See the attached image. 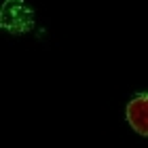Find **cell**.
Returning <instances> with one entry per match:
<instances>
[{
    "label": "cell",
    "instance_id": "1",
    "mask_svg": "<svg viewBox=\"0 0 148 148\" xmlns=\"http://www.w3.org/2000/svg\"><path fill=\"white\" fill-rule=\"evenodd\" d=\"M125 116L133 131L148 138V93H138L136 97H131V102L127 104Z\"/></svg>",
    "mask_w": 148,
    "mask_h": 148
}]
</instances>
